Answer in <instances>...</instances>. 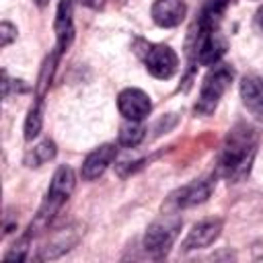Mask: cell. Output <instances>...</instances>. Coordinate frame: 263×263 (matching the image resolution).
I'll return each mask as SVG.
<instances>
[{
	"mask_svg": "<svg viewBox=\"0 0 263 263\" xmlns=\"http://www.w3.org/2000/svg\"><path fill=\"white\" fill-rule=\"evenodd\" d=\"M255 152H257L255 129L247 123L234 125L224 140L220 160H218V173L232 183L245 179L251 171Z\"/></svg>",
	"mask_w": 263,
	"mask_h": 263,
	"instance_id": "cell-1",
	"label": "cell"
},
{
	"mask_svg": "<svg viewBox=\"0 0 263 263\" xmlns=\"http://www.w3.org/2000/svg\"><path fill=\"white\" fill-rule=\"evenodd\" d=\"M74 185H76V177H74V171L68 166V164H62L53 177H51V183H49V189H47V195L35 216V220L31 222L29 226V232L25 234L27 238H31L35 232L39 230H45L49 226V222L53 220V216L60 212V208L68 201V197L72 195L74 191Z\"/></svg>",
	"mask_w": 263,
	"mask_h": 263,
	"instance_id": "cell-2",
	"label": "cell"
},
{
	"mask_svg": "<svg viewBox=\"0 0 263 263\" xmlns=\"http://www.w3.org/2000/svg\"><path fill=\"white\" fill-rule=\"evenodd\" d=\"M234 78V70L228 64H216L212 70L205 74L201 88H199V99L195 103V113L199 115H210L218 107V101L222 95L228 90L230 82Z\"/></svg>",
	"mask_w": 263,
	"mask_h": 263,
	"instance_id": "cell-3",
	"label": "cell"
},
{
	"mask_svg": "<svg viewBox=\"0 0 263 263\" xmlns=\"http://www.w3.org/2000/svg\"><path fill=\"white\" fill-rule=\"evenodd\" d=\"M183 220L177 214H162L158 220H154L146 234H144V249L152 255V257H164L171 247L175 245L179 232H181Z\"/></svg>",
	"mask_w": 263,
	"mask_h": 263,
	"instance_id": "cell-4",
	"label": "cell"
},
{
	"mask_svg": "<svg viewBox=\"0 0 263 263\" xmlns=\"http://www.w3.org/2000/svg\"><path fill=\"white\" fill-rule=\"evenodd\" d=\"M197 39H195V58L201 66H216L220 58L226 53V39L220 35L216 27L197 25Z\"/></svg>",
	"mask_w": 263,
	"mask_h": 263,
	"instance_id": "cell-5",
	"label": "cell"
},
{
	"mask_svg": "<svg viewBox=\"0 0 263 263\" xmlns=\"http://www.w3.org/2000/svg\"><path fill=\"white\" fill-rule=\"evenodd\" d=\"M212 189H214V181L212 179H197V181H193L189 185H183L177 191H173L168 195L164 208L173 210V212H179V210H185V208L199 205L212 195Z\"/></svg>",
	"mask_w": 263,
	"mask_h": 263,
	"instance_id": "cell-6",
	"label": "cell"
},
{
	"mask_svg": "<svg viewBox=\"0 0 263 263\" xmlns=\"http://www.w3.org/2000/svg\"><path fill=\"white\" fill-rule=\"evenodd\" d=\"M144 64H146V70L154 78L168 80L175 76V72L179 68V58L168 45L158 43V45H148V49L144 53Z\"/></svg>",
	"mask_w": 263,
	"mask_h": 263,
	"instance_id": "cell-7",
	"label": "cell"
},
{
	"mask_svg": "<svg viewBox=\"0 0 263 263\" xmlns=\"http://www.w3.org/2000/svg\"><path fill=\"white\" fill-rule=\"evenodd\" d=\"M80 234H82V226L78 224H70L66 228H60L58 232H53L49 236V240L41 247L37 259L39 261H51V259H58L62 257L64 253H68L70 249L76 247V242L80 240Z\"/></svg>",
	"mask_w": 263,
	"mask_h": 263,
	"instance_id": "cell-8",
	"label": "cell"
},
{
	"mask_svg": "<svg viewBox=\"0 0 263 263\" xmlns=\"http://www.w3.org/2000/svg\"><path fill=\"white\" fill-rule=\"evenodd\" d=\"M117 109H119V113L125 119L142 121L150 113L152 103H150V97L144 90H140V88H125L117 97Z\"/></svg>",
	"mask_w": 263,
	"mask_h": 263,
	"instance_id": "cell-9",
	"label": "cell"
},
{
	"mask_svg": "<svg viewBox=\"0 0 263 263\" xmlns=\"http://www.w3.org/2000/svg\"><path fill=\"white\" fill-rule=\"evenodd\" d=\"M220 232H222V220L220 218L201 220V222L193 224V228L189 230V234L185 236V240L181 245V251L187 253V251H195V249H205L220 236Z\"/></svg>",
	"mask_w": 263,
	"mask_h": 263,
	"instance_id": "cell-10",
	"label": "cell"
},
{
	"mask_svg": "<svg viewBox=\"0 0 263 263\" xmlns=\"http://www.w3.org/2000/svg\"><path fill=\"white\" fill-rule=\"evenodd\" d=\"M115 156H117V148H115L113 144H103V146L95 148V150L84 158V162H82V166H80L82 179H84V181H95V179H99V177L111 166V162L115 160Z\"/></svg>",
	"mask_w": 263,
	"mask_h": 263,
	"instance_id": "cell-11",
	"label": "cell"
},
{
	"mask_svg": "<svg viewBox=\"0 0 263 263\" xmlns=\"http://www.w3.org/2000/svg\"><path fill=\"white\" fill-rule=\"evenodd\" d=\"M53 29H55V37H58L55 49L60 53H64L74 39V0H60L58 2Z\"/></svg>",
	"mask_w": 263,
	"mask_h": 263,
	"instance_id": "cell-12",
	"label": "cell"
},
{
	"mask_svg": "<svg viewBox=\"0 0 263 263\" xmlns=\"http://www.w3.org/2000/svg\"><path fill=\"white\" fill-rule=\"evenodd\" d=\"M150 14L158 27L171 29V27H177L183 23V18L187 14V6L183 0H154Z\"/></svg>",
	"mask_w": 263,
	"mask_h": 263,
	"instance_id": "cell-13",
	"label": "cell"
},
{
	"mask_svg": "<svg viewBox=\"0 0 263 263\" xmlns=\"http://www.w3.org/2000/svg\"><path fill=\"white\" fill-rule=\"evenodd\" d=\"M240 99L257 119H263V80L259 76H245L240 80Z\"/></svg>",
	"mask_w": 263,
	"mask_h": 263,
	"instance_id": "cell-14",
	"label": "cell"
},
{
	"mask_svg": "<svg viewBox=\"0 0 263 263\" xmlns=\"http://www.w3.org/2000/svg\"><path fill=\"white\" fill-rule=\"evenodd\" d=\"M55 154H58L55 142L47 138V140L39 142L37 146H33V148L25 154V164H27V166H31V168H37V166H41V164H45V162L53 160V158H55Z\"/></svg>",
	"mask_w": 263,
	"mask_h": 263,
	"instance_id": "cell-15",
	"label": "cell"
},
{
	"mask_svg": "<svg viewBox=\"0 0 263 263\" xmlns=\"http://www.w3.org/2000/svg\"><path fill=\"white\" fill-rule=\"evenodd\" d=\"M41 123H43V99H37L29 113H27V119H25V140L31 142L33 138L39 136L41 132Z\"/></svg>",
	"mask_w": 263,
	"mask_h": 263,
	"instance_id": "cell-16",
	"label": "cell"
},
{
	"mask_svg": "<svg viewBox=\"0 0 263 263\" xmlns=\"http://www.w3.org/2000/svg\"><path fill=\"white\" fill-rule=\"evenodd\" d=\"M146 136V129L140 121H129L125 125H121V132H119V144L125 146V148H136Z\"/></svg>",
	"mask_w": 263,
	"mask_h": 263,
	"instance_id": "cell-17",
	"label": "cell"
},
{
	"mask_svg": "<svg viewBox=\"0 0 263 263\" xmlns=\"http://www.w3.org/2000/svg\"><path fill=\"white\" fill-rule=\"evenodd\" d=\"M12 39H16V27L10 25L8 21H4V23L0 25V45L6 47Z\"/></svg>",
	"mask_w": 263,
	"mask_h": 263,
	"instance_id": "cell-18",
	"label": "cell"
},
{
	"mask_svg": "<svg viewBox=\"0 0 263 263\" xmlns=\"http://www.w3.org/2000/svg\"><path fill=\"white\" fill-rule=\"evenodd\" d=\"M253 29L263 37V6L255 12V16H253Z\"/></svg>",
	"mask_w": 263,
	"mask_h": 263,
	"instance_id": "cell-19",
	"label": "cell"
},
{
	"mask_svg": "<svg viewBox=\"0 0 263 263\" xmlns=\"http://www.w3.org/2000/svg\"><path fill=\"white\" fill-rule=\"evenodd\" d=\"M82 4H86V6H90V8H101L103 6V0H80Z\"/></svg>",
	"mask_w": 263,
	"mask_h": 263,
	"instance_id": "cell-20",
	"label": "cell"
},
{
	"mask_svg": "<svg viewBox=\"0 0 263 263\" xmlns=\"http://www.w3.org/2000/svg\"><path fill=\"white\" fill-rule=\"evenodd\" d=\"M35 2H37V6H45L49 0H35Z\"/></svg>",
	"mask_w": 263,
	"mask_h": 263,
	"instance_id": "cell-21",
	"label": "cell"
},
{
	"mask_svg": "<svg viewBox=\"0 0 263 263\" xmlns=\"http://www.w3.org/2000/svg\"><path fill=\"white\" fill-rule=\"evenodd\" d=\"M119 2H125V0H119Z\"/></svg>",
	"mask_w": 263,
	"mask_h": 263,
	"instance_id": "cell-22",
	"label": "cell"
}]
</instances>
